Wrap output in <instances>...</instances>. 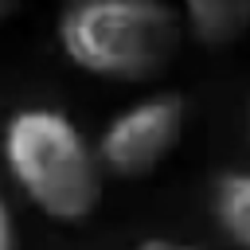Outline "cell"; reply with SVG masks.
<instances>
[{"label": "cell", "instance_id": "obj_7", "mask_svg": "<svg viewBox=\"0 0 250 250\" xmlns=\"http://www.w3.org/2000/svg\"><path fill=\"white\" fill-rule=\"evenodd\" d=\"M137 250H199V246H188V242H172V238H145Z\"/></svg>", "mask_w": 250, "mask_h": 250}, {"label": "cell", "instance_id": "obj_1", "mask_svg": "<svg viewBox=\"0 0 250 250\" xmlns=\"http://www.w3.org/2000/svg\"><path fill=\"white\" fill-rule=\"evenodd\" d=\"M180 43H184L180 12L152 0L70 4L59 16L62 55L98 78L152 82L172 66Z\"/></svg>", "mask_w": 250, "mask_h": 250}, {"label": "cell", "instance_id": "obj_2", "mask_svg": "<svg viewBox=\"0 0 250 250\" xmlns=\"http://www.w3.org/2000/svg\"><path fill=\"white\" fill-rule=\"evenodd\" d=\"M4 160L23 195L55 223H82L102 203V164L82 129L47 105H31L4 125Z\"/></svg>", "mask_w": 250, "mask_h": 250}, {"label": "cell", "instance_id": "obj_3", "mask_svg": "<svg viewBox=\"0 0 250 250\" xmlns=\"http://www.w3.org/2000/svg\"><path fill=\"white\" fill-rule=\"evenodd\" d=\"M188 121V105L180 94H152L145 102H133L121 109L98 137V164L113 176H148L168 160V152L180 145Z\"/></svg>", "mask_w": 250, "mask_h": 250}, {"label": "cell", "instance_id": "obj_4", "mask_svg": "<svg viewBox=\"0 0 250 250\" xmlns=\"http://www.w3.org/2000/svg\"><path fill=\"white\" fill-rule=\"evenodd\" d=\"M180 20L199 43L227 47L250 31V4L246 0H191L180 12Z\"/></svg>", "mask_w": 250, "mask_h": 250}, {"label": "cell", "instance_id": "obj_8", "mask_svg": "<svg viewBox=\"0 0 250 250\" xmlns=\"http://www.w3.org/2000/svg\"><path fill=\"white\" fill-rule=\"evenodd\" d=\"M8 12H12V8H8V4H0V20H4V16H8Z\"/></svg>", "mask_w": 250, "mask_h": 250}, {"label": "cell", "instance_id": "obj_6", "mask_svg": "<svg viewBox=\"0 0 250 250\" xmlns=\"http://www.w3.org/2000/svg\"><path fill=\"white\" fill-rule=\"evenodd\" d=\"M0 250H20L16 246V223H12V211L4 199H0Z\"/></svg>", "mask_w": 250, "mask_h": 250}, {"label": "cell", "instance_id": "obj_5", "mask_svg": "<svg viewBox=\"0 0 250 250\" xmlns=\"http://www.w3.org/2000/svg\"><path fill=\"white\" fill-rule=\"evenodd\" d=\"M211 207L223 234L242 250H250V172H223L215 180Z\"/></svg>", "mask_w": 250, "mask_h": 250}]
</instances>
